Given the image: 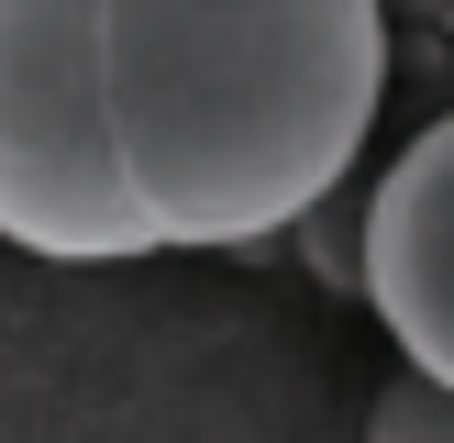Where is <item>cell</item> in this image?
<instances>
[{
    "label": "cell",
    "mask_w": 454,
    "mask_h": 443,
    "mask_svg": "<svg viewBox=\"0 0 454 443\" xmlns=\"http://www.w3.org/2000/svg\"><path fill=\"white\" fill-rule=\"evenodd\" d=\"M377 0H100V111L155 255H278L377 144Z\"/></svg>",
    "instance_id": "1"
},
{
    "label": "cell",
    "mask_w": 454,
    "mask_h": 443,
    "mask_svg": "<svg viewBox=\"0 0 454 443\" xmlns=\"http://www.w3.org/2000/svg\"><path fill=\"white\" fill-rule=\"evenodd\" d=\"M0 244L34 266H145L100 111V0H0Z\"/></svg>",
    "instance_id": "2"
},
{
    "label": "cell",
    "mask_w": 454,
    "mask_h": 443,
    "mask_svg": "<svg viewBox=\"0 0 454 443\" xmlns=\"http://www.w3.org/2000/svg\"><path fill=\"white\" fill-rule=\"evenodd\" d=\"M355 299L399 344L411 388L454 399V100L388 167H366V222H355Z\"/></svg>",
    "instance_id": "3"
},
{
    "label": "cell",
    "mask_w": 454,
    "mask_h": 443,
    "mask_svg": "<svg viewBox=\"0 0 454 443\" xmlns=\"http://www.w3.org/2000/svg\"><path fill=\"white\" fill-rule=\"evenodd\" d=\"M355 222H366V167H355L344 189L322 199V211H300V222H288V255H300L310 277L333 288V299H355Z\"/></svg>",
    "instance_id": "4"
},
{
    "label": "cell",
    "mask_w": 454,
    "mask_h": 443,
    "mask_svg": "<svg viewBox=\"0 0 454 443\" xmlns=\"http://www.w3.org/2000/svg\"><path fill=\"white\" fill-rule=\"evenodd\" d=\"M366 443H454V399L411 388V377H388V388H377V410H366Z\"/></svg>",
    "instance_id": "5"
},
{
    "label": "cell",
    "mask_w": 454,
    "mask_h": 443,
    "mask_svg": "<svg viewBox=\"0 0 454 443\" xmlns=\"http://www.w3.org/2000/svg\"><path fill=\"white\" fill-rule=\"evenodd\" d=\"M433 34H443V44H454V12H433Z\"/></svg>",
    "instance_id": "6"
}]
</instances>
